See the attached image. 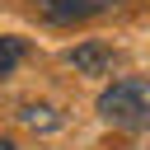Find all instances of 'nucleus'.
<instances>
[{
    "label": "nucleus",
    "mask_w": 150,
    "mask_h": 150,
    "mask_svg": "<svg viewBox=\"0 0 150 150\" xmlns=\"http://www.w3.org/2000/svg\"><path fill=\"white\" fill-rule=\"evenodd\" d=\"M98 117L122 131H150V80L122 75L98 94Z\"/></svg>",
    "instance_id": "1"
},
{
    "label": "nucleus",
    "mask_w": 150,
    "mask_h": 150,
    "mask_svg": "<svg viewBox=\"0 0 150 150\" xmlns=\"http://www.w3.org/2000/svg\"><path fill=\"white\" fill-rule=\"evenodd\" d=\"M38 5H42V14H47L52 23H80V19L108 14V9H117V5H127V0H38Z\"/></svg>",
    "instance_id": "2"
},
{
    "label": "nucleus",
    "mask_w": 150,
    "mask_h": 150,
    "mask_svg": "<svg viewBox=\"0 0 150 150\" xmlns=\"http://www.w3.org/2000/svg\"><path fill=\"white\" fill-rule=\"evenodd\" d=\"M66 61H70L75 70H84V75H103V70L112 66V52L98 47V42H84V47H75V52H66Z\"/></svg>",
    "instance_id": "3"
},
{
    "label": "nucleus",
    "mask_w": 150,
    "mask_h": 150,
    "mask_svg": "<svg viewBox=\"0 0 150 150\" xmlns=\"http://www.w3.org/2000/svg\"><path fill=\"white\" fill-rule=\"evenodd\" d=\"M23 56H28V42H23V38H9V33H5V38H0V80H5V75H14Z\"/></svg>",
    "instance_id": "4"
},
{
    "label": "nucleus",
    "mask_w": 150,
    "mask_h": 150,
    "mask_svg": "<svg viewBox=\"0 0 150 150\" xmlns=\"http://www.w3.org/2000/svg\"><path fill=\"white\" fill-rule=\"evenodd\" d=\"M52 108H23V122L28 127H56V117H47Z\"/></svg>",
    "instance_id": "5"
},
{
    "label": "nucleus",
    "mask_w": 150,
    "mask_h": 150,
    "mask_svg": "<svg viewBox=\"0 0 150 150\" xmlns=\"http://www.w3.org/2000/svg\"><path fill=\"white\" fill-rule=\"evenodd\" d=\"M0 150H19V145H14V141H9L5 131H0Z\"/></svg>",
    "instance_id": "6"
}]
</instances>
